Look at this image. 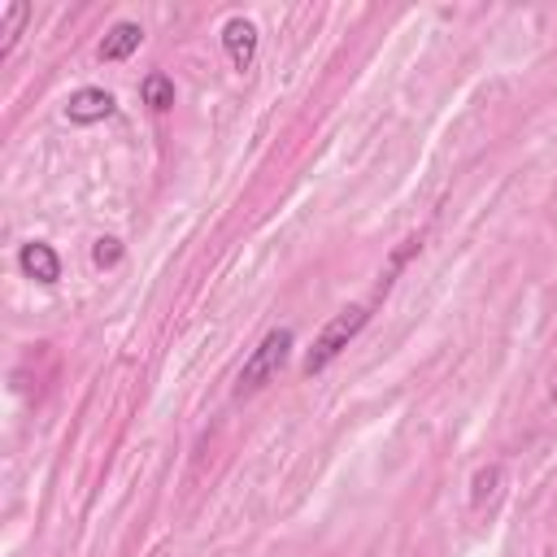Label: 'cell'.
<instances>
[{"label": "cell", "instance_id": "6", "mask_svg": "<svg viewBox=\"0 0 557 557\" xmlns=\"http://www.w3.org/2000/svg\"><path fill=\"white\" fill-rule=\"evenodd\" d=\"M139 44H144V26L122 17V22H113V26L104 30V39H100V48H96V52H100V61H126Z\"/></svg>", "mask_w": 557, "mask_h": 557}, {"label": "cell", "instance_id": "9", "mask_svg": "<svg viewBox=\"0 0 557 557\" xmlns=\"http://www.w3.org/2000/svg\"><path fill=\"white\" fill-rule=\"evenodd\" d=\"M500 479H505V470H500L496 461H492V466H483V470L474 474V483H470V505H474V509H483V500H492V496H496Z\"/></svg>", "mask_w": 557, "mask_h": 557}, {"label": "cell", "instance_id": "2", "mask_svg": "<svg viewBox=\"0 0 557 557\" xmlns=\"http://www.w3.org/2000/svg\"><path fill=\"white\" fill-rule=\"evenodd\" d=\"M287 352H292V331H287V326H274V331L248 352V361L239 366V374H235V396H252V392H261V387L283 370Z\"/></svg>", "mask_w": 557, "mask_h": 557}, {"label": "cell", "instance_id": "3", "mask_svg": "<svg viewBox=\"0 0 557 557\" xmlns=\"http://www.w3.org/2000/svg\"><path fill=\"white\" fill-rule=\"evenodd\" d=\"M113 109H117V100H113L104 87H78V91L65 100V117H70L74 126L104 122V117H113Z\"/></svg>", "mask_w": 557, "mask_h": 557}, {"label": "cell", "instance_id": "4", "mask_svg": "<svg viewBox=\"0 0 557 557\" xmlns=\"http://www.w3.org/2000/svg\"><path fill=\"white\" fill-rule=\"evenodd\" d=\"M222 48H226V57H231L235 70H248L252 57H257V26L248 17H239V13L226 17L222 22Z\"/></svg>", "mask_w": 557, "mask_h": 557}, {"label": "cell", "instance_id": "1", "mask_svg": "<svg viewBox=\"0 0 557 557\" xmlns=\"http://www.w3.org/2000/svg\"><path fill=\"white\" fill-rule=\"evenodd\" d=\"M366 322H370V305H348V309H339V313L318 331L313 348L305 352V374H322V370L361 335Z\"/></svg>", "mask_w": 557, "mask_h": 557}, {"label": "cell", "instance_id": "7", "mask_svg": "<svg viewBox=\"0 0 557 557\" xmlns=\"http://www.w3.org/2000/svg\"><path fill=\"white\" fill-rule=\"evenodd\" d=\"M139 100H144L152 113L174 109V78H170V74H161V70L144 74V83H139Z\"/></svg>", "mask_w": 557, "mask_h": 557}, {"label": "cell", "instance_id": "8", "mask_svg": "<svg viewBox=\"0 0 557 557\" xmlns=\"http://www.w3.org/2000/svg\"><path fill=\"white\" fill-rule=\"evenodd\" d=\"M30 22V4H22V0H13V4H4L0 9V57H9L13 52V44L22 39V26Z\"/></svg>", "mask_w": 557, "mask_h": 557}, {"label": "cell", "instance_id": "10", "mask_svg": "<svg viewBox=\"0 0 557 557\" xmlns=\"http://www.w3.org/2000/svg\"><path fill=\"white\" fill-rule=\"evenodd\" d=\"M91 261H96L100 270H113V265L122 261V239H113V235H100V239H96V248H91Z\"/></svg>", "mask_w": 557, "mask_h": 557}, {"label": "cell", "instance_id": "5", "mask_svg": "<svg viewBox=\"0 0 557 557\" xmlns=\"http://www.w3.org/2000/svg\"><path fill=\"white\" fill-rule=\"evenodd\" d=\"M17 265H22V274L35 278V283H57V278H61V257H57V248L44 244V239H26V244L17 248Z\"/></svg>", "mask_w": 557, "mask_h": 557}]
</instances>
